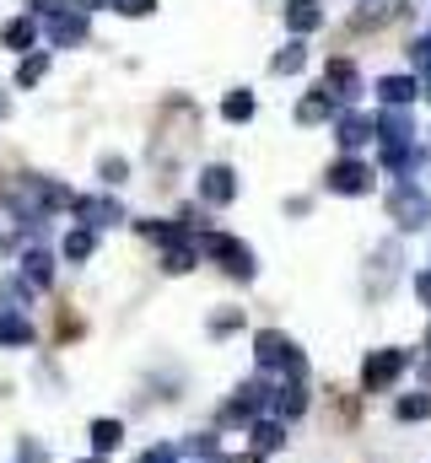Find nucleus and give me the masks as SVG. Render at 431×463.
I'll use <instances>...</instances> for the list:
<instances>
[{
	"label": "nucleus",
	"instance_id": "f257e3e1",
	"mask_svg": "<svg viewBox=\"0 0 431 463\" xmlns=\"http://www.w3.org/2000/svg\"><path fill=\"white\" fill-rule=\"evenodd\" d=\"M405 366H410V350H372L367 366H361V388H367V393H383Z\"/></svg>",
	"mask_w": 431,
	"mask_h": 463
},
{
	"label": "nucleus",
	"instance_id": "f03ea898",
	"mask_svg": "<svg viewBox=\"0 0 431 463\" xmlns=\"http://www.w3.org/2000/svg\"><path fill=\"white\" fill-rule=\"evenodd\" d=\"M254 350H259V366H286L292 377H302V372H308V355L292 345L286 335H270V329H264V335L254 340Z\"/></svg>",
	"mask_w": 431,
	"mask_h": 463
},
{
	"label": "nucleus",
	"instance_id": "7ed1b4c3",
	"mask_svg": "<svg viewBox=\"0 0 431 463\" xmlns=\"http://www.w3.org/2000/svg\"><path fill=\"white\" fill-rule=\"evenodd\" d=\"M394 216H399V227H421L431 216V200L421 189H394Z\"/></svg>",
	"mask_w": 431,
	"mask_h": 463
},
{
	"label": "nucleus",
	"instance_id": "20e7f679",
	"mask_svg": "<svg viewBox=\"0 0 431 463\" xmlns=\"http://www.w3.org/2000/svg\"><path fill=\"white\" fill-rule=\"evenodd\" d=\"M329 189H340V194H367V189H372V173H367L361 162H340V167L329 173Z\"/></svg>",
	"mask_w": 431,
	"mask_h": 463
},
{
	"label": "nucleus",
	"instance_id": "39448f33",
	"mask_svg": "<svg viewBox=\"0 0 431 463\" xmlns=\"http://www.w3.org/2000/svg\"><path fill=\"white\" fill-rule=\"evenodd\" d=\"M281 448H286V426L259 415V420H254V453L264 458V453H281Z\"/></svg>",
	"mask_w": 431,
	"mask_h": 463
},
{
	"label": "nucleus",
	"instance_id": "423d86ee",
	"mask_svg": "<svg viewBox=\"0 0 431 463\" xmlns=\"http://www.w3.org/2000/svg\"><path fill=\"white\" fill-rule=\"evenodd\" d=\"M119 442H124V426H119V420H92V453H98V458L113 453Z\"/></svg>",
	"mask_w": 431,
	"mask_h": 463
},
{
	"label": "nucleus",
	"instance_id": "0eeeda50",
	"mask_svg": "<svg viewBox=\"0 0 431 463\" xmlns=\"http://www.w3.org/2000/svg\"><path fill=\"white\" fill-rule=\"evenodd\" d=\"M27 340H33V324L16 313H0V345H27Z\"/></svg>",
	"mask_w": 431,
	"mask_h": 463
},
{
	"label": "nucleus",
	"instance_id": "6e6552de",
	"mask_svg": "<svg viewBox=\"0 0 431 463\" xmlns=\"http://www.w3.org/2000/svg\"><path fill=\"white\" fill-rule=\"evenodd\" d=\"M275 410H281L286 420H292V415H302V410H308V388H302V383L281 388V393H275Z\"/></svg>",
	"mask_w": 431,
	"mask_h": 463
},
{
	"label": "nucleus",
	"instance_id": "1a4fd4ad",
	"mask_svg": "<svg viewBox=\"0 0 431 463\" xmlns=\"http://www.w3.org/2000/svg\"><path fill=\"white\" fill-rule=\"evenodd\" d=\"M394 415H399V420H426L431 415V393H405V399L394 404Z\"/></svg>",
	"mask_w": 431,
	"mask_h": 463
},
{
	"label": "nucleus",
	"instance_id": "9d476101",
	"mask_svg": "<svg viewBox=\"0 0 431 463\" xmlns=\"http://www.w3.org/2000/svg\"><path fill=\"white\" fill-rule=\"evenodd\" d=\"M216 253H221V259L232 264V275H237V280H248V275H254V259H248V253H243L237 242H216Z\"/></svg>",
	"mask_w": 431,
	"mask_h": 463
},
{
	"label": "nucleus",
	"instance_id": "9b49d317",
	"mask_svg": "<svg viewBox=\"0 0 431 463\" xmlns=\"http://www.w3.org/2000/svg\"><path fill=\"white\" fill-rule=\"evenodd\" d=\"M378 92H383L388 103H410V98H416V81H405V76H388Z\"/></svg>",
	"mask_w": 431,
	"mask_h": 463
},
{
	"label": "nucleus",
	"instance_id": "f8f14e48",
	"mask_svg": "<svg viewBox=\"0 0 431 463\" xmlns=\"http://www.w3.org/2000/svg\"><path fill=\"white\" fill-rule=\"evenodd\" d=\"M206 194H211V200H232V173H221V167L206 173Z\"/></svg>",
	"mask_w": 431,
	"mask_h": 463
},
{
	"label": "nucleus",
	"instance_id": "ddd939ff",
	"mask_svg": "<svg viewBox=\"0 0 431 463\" xmlns=\"http://www.w3.org/2000/svg\"><path fill=\"white\" fill-rule=\"evenodd\" d=\"M340 140H345V146H361V140H367V124H361V118H345V124H340Z\"/></svg>",
	"mask_w": 431,
	"mask_h": 463
},
{
	"label": "nucleus",
	"instance_id": "4468645a",
	"mask_svg": "<svg viewBox=\"0 0 431 463\" xmlns=\"http://www.w3.org/2000/svg\"><path fill=\"white\" fill-rule=\"evenodd\" d=\"M189 453H195V458H216V437H211V431L189 437Z\"/></svg>",
	"mask_w": 431,
	"mask_h": 463
},
{
	"label": "nucleus",
	"instance_id": "2eb2a0df",
	"mask_svg": "<svg viewBox=\"0 0 431 463\" xmlns=\"http://www.w3.org/2000/svg\"><path fill=\"white\" fill-rule=\"evenodd\" d=\"M65 253H71V259H87V253H92V237H87V232H76V237L65 242Z\"/></svg>",
	"mask_w": 431,
	"mask_h": 463
},
{
	"label": "nucleus",
	"instance_id": "dca6fc26",
	"mask_svg": "<svg viewBox=\"0 0 431 463\" xmlns=\"http://www.w3.org/2000/svg\"><path fill=\"white\" fill-rule=\"evenodd\" d=\"M173 458H178L173 448H151V453H146V458H140V463H173Z\"/></svg>",
	"mask_w": 431,
	"mask_h": 463
},
{
	"label": "nucleus",
	"instance_id": "f3484780",
	"mask_svg": "<svg viewBox=\"0 0 431 463\" xmlns=\"http://www.w3.org/2000/svg\"><path fill=\"white\" fill-rule=\"evenodd\" d=\"M416 291H421V302H426V307H431V269H426V275H421V280H416Z\"/></svg>",
	"mask_w": 431,
	"mask_h": 463
},
{
	"label": "nucleus",
	"instance_id": "a211bd4d",
	"mask_svg": "<svg viewBox=\"0 0 431 463\" xmlns=\"http://www.w3.org/2000/svg\"><path fill=\"white\" fill-rule=\"evenodd\" d=\"M221 463H264L259 453H232V458H221Z\"/></svg>",
	"mask_w": 431,
	"mask_h": 463
},
{
	"label": "nucleus",
	"instance_id": "6ab92c4d",
	"mask_svg": "<svg viewBox=\"0 0 431 463\" xmlns=\"http://www.w3.org/2000/svg\"><path fill=\"white\" fill-rule=\"evenodd\" d=\"M81 463H103V458H81Z\"/></svg>",
	"mask_w": 431,
	"mask_h": 463
},
{
	"label": "nucleus",
	"instance_id": "aec40b11",
	"mask_svg": "<svg viewBox=\"0 0 431 463\" xmlns=\"http://www.w3.org/2000/svg\"><path fill=\"white\" fill-rule=\"evenodd\" d=\"M426 345H431V340H426Z\"/></svg>",
	"mask_w": 431,
	"mask_h": 463
}]
</instances>
